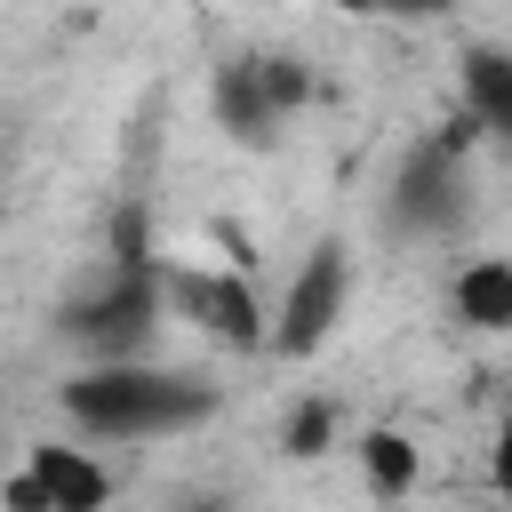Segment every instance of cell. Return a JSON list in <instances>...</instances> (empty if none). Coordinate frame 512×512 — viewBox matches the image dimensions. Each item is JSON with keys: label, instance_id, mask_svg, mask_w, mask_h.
I'll list each match as a JSON object with an SVG mask.
<instances>
[{"label": "cell", "instance_id": "1", "mask_svg": "<svg viewBox=\"0 0 512 512\" xmlns=\"http://www.w3.org/2000/svg\"><path fill=\"white\" fill-rule=\"evenodd\" d=\"M64 424L88 440H176L216 408V384L192 368H160V360H96L80 376H64L56 392Z\"/></svg>", "mask_w": 512, "mask_h": 512}, {"label": "cell", "instance_id": "2", "mask_svg": "<svg viewBox=\"0 0 512 512\" xmlns=\"http://www.w3.org/2000/svg\"><path fill=\"white\" fill-rule=\"evenodd\" d=\"M312 96H320V80H312V64L288 56V48H248V56L216 64V88H208L216 128H232V136H248V144H272Z\"/></svg>", "mask_w": 512, "mask_h": 512}, {"label": "cell", "instance_id": "3", "mask_svg": "<svg viewBox=\"0 0 512 512\" xmlns=\"http://www.w3.org/2000/svg\"><path fill=\"white\" fill-rule=\"evenodd\" d=\"M160 312L216 352H264V296L240 264H160Z\"/></svg>", "mask_w": 512, "mask_h": 512}, {"label": "cell", "instance_id": "4", "mask_svg": "<svg viewBox=\"0 0 512 512\" xmlns=\"http://www.w3.org/2000/svg\"><path fill=\"white\" fill-rule=\"evenodd\" d=\"M160 264L152 256H120L112 272H104V288H88L72 312H64V328H72V344L80 352H96V360H136L152 336H160Z\"/></svg>", "mask_w": 512, "mask_h": 512}, {"label": "cell", "instance_id": "5", "mask_svg": "<svg viewBox=\"0 0 512 512\" xmlns=\"http://www.w3.org/2000/svg\"><path fill=\"white\" fill-rule=\"evenodd\" d=\"M112 464L80 440H32L16 456V472H0V504L8 512H104L112 504Z\"/></svg>", "mask_w": 512, "mask_h": 512}, {"label": "cell", "instance_id": "6", "mask_svg": "<svg viewBox=\"0 0 512 512\" xmlns=\"http://www.w3.org/2000/svg\"><path fill=\"white\" fill-rule=\"evenodd\" d=\"M344 296H352V256H344V248H312V256L296 264L288 296L264 312V344H272L280 360L320 352V344L336 336V320H344Z\"/></svg>", "mask_w": 512, "mask_h": 512}, {"label": "cell", "instance_id": "7", "mask_svg": "<svg viewBox=\"0 0 512 512\" xmlns=\"http://www.w3.org/2000/svg\"><path fill=\"white\" fill-rule=\"evenodd\" d=\"M448 312L480 336H504L512 328V264L504 256H464L448 272Z\"/></svg>", "mask_w": 512, "mask_h": 512}, {"label": "cell", "instance_id": "8", "mask_svg": "<svg viewBox=\"0 0 512 512\" xmlns=\"http://www.w3.org/2000/svg\"><path fill=\"white\" fill-rule=\"evenodd\" d=\"M416 472H424V448H416L408 432H368V440H360V480H368L376 496H408Z\"/></svg>", "mask_w": 512, "mask_h": 512}, {"label": "cell", "instance_id": "9", "mask_svg": "<svg viewBox=\"0 0 512 512\" xmlns=\"http://www.w3.org/2000/svg\"><path fill=\"white\" fill-rule=\"evenodd\" d=\"M464 80H472V104H480V128H504V120H512V88H504V56H496V48H472V64H464Z\"/></svg>", "mask_w": 512, "mask_h": 512}, {"label": "cell", "instance_id": "10", "mask_svg": "<svg viewBox=\"0 0 512 512\" xmlns=\"http://www.w3.org/2000/svg\"><path fill=\"white\" fill-rule=\"evenodd\" d=\"M328 440H336V408H328V400H304L296 424H288V456H320Z\"/></svg>", "mask_w": 512, "mask_h": 512}, {"label": "cell", "instance_id": "11", "mask_svg": "<svg viewBox=\"0 0 512 512\" xmlns=\"http://www.w3.org/2000/svg\"><path fill=\"white\" fill-rule=\"evenodd\" d=\"M360 8H376V16H448L456 0H360Z\"/></svg>", "mask_w": 512, "mask_h": 512}, {"label": "cell", "instance_id": "12", "mask_svg": "<svg viewBox=\"0 0 512 512\" xmlns=\"http://www.w3.org/2000/svg\"><path fill=\"white\" fill-rule=\"evenodd\" d=\"M312 8H360V0H312Z\"/></svg>", "mask_w": 512, "mask_h": 512}]
</instances>
